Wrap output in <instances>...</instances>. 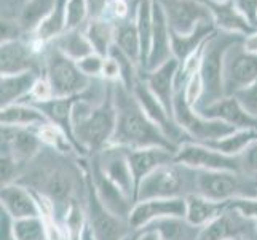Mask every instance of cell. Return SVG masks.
<instances>
[{
	"label": "cell",
	"mask_w": 257,
	"mask_h": 240,
	"mask_svg": "<svg viewBox=\"0 0 257 240\" xmlns=\"http://www.w3.org/2000/svg\"><path fill=\"white\" fill-rule=\"evenodd\" d=\"M113 101L117 109V125L110 146L123 149L165 147L177 150L165 133L147 117L133 92L120 82L113 84Z\"/></svg>",
	"instance_id": "obj_1"
},
{
	"label": "cell",
	"mask_w": 257,
	"mask_h": 240,
	"mask_svg": "<svg viewBox=\"0 0 257 240\" xmlns=\"http://www.w3.org/2000/svg\"><path fill=\"white\" fill-rule=\"evenodd\" d=\"M117 125L113 101V84L104 101L94 103L83 93L77 96L72 108V130L77 149L82 152H101L112 144Z\"/></svg>",
	"instance_id": "obj_2"
},
{
	"label": "cell",
	"mask_w": 257,
	"mask_h": 240,
	"mask_svg": "<svg viewBox=\"0 0 257 240\" xmlns=\"http://www.w3.org/2000/svg\"><path fill=\"white\" fill-rule=\"evenodd\" d=\"M243 40L244 35L222 32V31H216L206 39L205 47H203V58L200 66V75L203 80V87H205V93H203V98L197 108L212 104L225 96V90H224L225 55L233 45Z\"/></svg>",
	"instance_id": "obj_3"
},
{
	"label": "cell",
	"mask_w": 257,
	"mask_h": 240,
	"mask_svg": "<svg viewBox=\"0 0 257 240\" xmlns=\"http://www.w3.org/2000/svg\"><path fill=\"white\" fill-rule=\"evenodd\" d=\"M197 194V170L171 162L157 168L138 184L135 202L147 199H177Z\"/></svg>",
	"instance_id": "obj_4"
},
{
	"label": "cell",
	"mask_w": 257,
	"mask_h": 240,
	"mask_svg": "<svg viewBox=\"0 0 257 240\" xmlns=\"http://www.w3.org/2000/svg\"><path fill=\"white\" fill-rule=\"evenodd\" d=\"M197 194L216 202L255 199L257 180L240 172H197Z\"/></svg>",
	"instance_id": "obj_5"
},
{
	"label": "cell",
	"mask_w": 257,
	"mask_h": 240,
	"mask_svg": "<svg viewBox=\"0 0 257 240\" xmlns=\"http://www.w3.org/2000/svg\"><path fill=\"white\" fill-rule=\"evenodd\" d=\"M43 69H45L43 77L50 82L55 98L78 96L85 93L93 82V78L86 77L82 72L77 61L61 53L53 43L45 53Z\"/></svg>",
	"instance_id": "obj_6"
},
{
	"label": "cell",
	"mask_w": 257,
	"mask_h": 240,
	"mask_svg": "<svg viewBox=\"0 0 257 240\" xmlns=\"http://www.w3.org/2000/svg\"><path fill=\"white\" fill-rule=\"evenodd\" d=\"M173 115L177 125L187 133L192 141H197V143H209V141L225 138L230 133L236 131L235 127L228 125L225 122L206 119L200 115L185 101L184 90L174 93Z\"/></svg>",
	"instance_id": "obj_7"
},
{
	"label": "cell",
	"mask_w": 257,
	"mask_h": 240,
	"mask_svg": "<svg viewBox=\"0 0 257 240\" xmlns=\"http://www.w3.org/2000/svg\"><path fill=\"white\" fill-rule=\"evenodd\" d=\"M174 162L197 172H240V158L219 152L203 143L185 141L177 147Z\"/></svg>",
	"instance_id": "obj_8"
},
{
	"label": "cell",
	"mask_w": 257,
	"mask_h": 240,
	"mask_svg": "<svg viewBox=\"0 0 257 240\" xmlns=\"http://www.w3.org/2000/svg\"><path fill=\"white\" fill-rule=\"evenodd\" d=\"M133 95H135L143 111L147 114V117L165 133V136L170 139L176 147H179L185 141H192L187 133L177 125V122L174 120V115L168 112V109L162 104V101L152 93V90L147 87L143 77H139L136 80L135 87H133Z\"/></svg>",
	"instance_id": "obj_9"
},
{
	"label": "cell",
	"mask_w": 257,
	"mask_h": 240,
	"mask_svg": "<svg viewBox=\"0 0 257 240\" xmlns=\"http://www.w3.org/2000/svg\"><path fill=\"white\" fill-rule=\"evenodd\" d=\"M257 80V55L243 48V42L227 51L224 63L225 96H235Z\"/></svg>",
	"instance_id": "obj_10"
},
{
	"label": "cell",
	"mask_w": 257,
	"mask_h": 240,
	"mask_svg": "<svg viewBox=\"0 0 257 240\" xmlns=\"http://www.w3.org/2000/svg\"><path fill=\"white\" fill-rule=\"evenodd\" d=\"M86 221L91 226L97 240H125L131 232L128 221L115 216L105 208L93 188L88 176V202H86Z\"/></svg>",
	"instance_id": "obj_11"
},
{
	"label": "cell",
	"mask_w": 257,
	"mask_h": 240,
	"mask_svg": "<svg viewBox=\"0 0 257 240\" xmlns=\"http://www.w3.org/2000/svg\"><path fill=\"white\" fill-rule=\"evenodd\" d=\"M158 2L163 5L171 32L174 34L189 35L198 28V24L212 21L208 5L201 0H158Z\"/></svg>",
	"instance_id": "obj_12"
},
{
	"label": "cell",
	"mask_w": 257,
	"mask_h": 240,
	"mask_svg": "<svg viewBox=\"0 0 257 240\" xmlns=\"http://www.w3.org/2000/svg\"><path fill=\"white\" fill-rule=\"evenodd\" d=\"M257 237V223L230 208L200 229L197 240H246Z\"/></svg>",
	"instance_id": "obj_13"
},
{
	"label": "cell",
	"mask_w": 257,
	"mask_h": 240,
	"mask_svg": "<svg viewBox=\"0 0 257 240\" xmlns=\"http://www.w3.org/2000/svg\"><path fill=\"white\" fill-rule=\"evenodd\" d=\"M185 199H147L135 202L128 224L131 229H141L154 221L166 218H185Z\"/></svg>",
	"instance_id": "obj_14"
},
{
	"label": "cell",
	"mask_w": 257,
	"mask_h": 240,
	"mask_svg": "<svg viewBox=\"0 0 257 240\" xmlns=\"http://www.w3.org/2000/svg\"><path fill=\"white\" fill-rule=\"evenodd\" d=\"M94 162L101 168V172L109 178V180L125 192L128 197L135 202L136 195V183L135 176L130 168L126 152L123 147L109 146L101 152H97Z\"/></svg>",
	"instance_id": "obj_15"
},
{
	"label": "cell",
	"mask_w": 257,
	"mask_h": 240,
	"mask_svg": "<svg viewBox=\"0 0 257 240\" xmlns=\"http://www.w3.org/2000/svg\"><path fill=\"white\" fill-rule=\"evenodd\" d=\"M152 43H150V53L144 72H150V70L160 67L166 61L174 58L171 45V28L168 23L165 8L158 0H154L152 5Z\"/></svg>",
	"instance_id": "obj_16"
},
{
	"label": "cell",
	"mask_w": 257,
	"mask_h": 240,
	"mask_svg": "<svg viewBox=\"0 0 257 240\" xmlns=\"http://www.w3.org/2000/svg\"><path fill=\"white\" fill-rule=\"evenodd\" d=\"M43 143L37 128H16L2 125V154L13 157L18 164H26L42 149Z\"/></svg>",
	"instance_id": "obj_17"
},
{
	"label": "cell",
	"mask_w": 257,
	"mask_h": 240,
	"mask_svg": "<svg viewBox=\"0 0 257 240\" xmlns=\"http://www.w3.org/2000/svg\"><path fill=\"white\" fill-rule=\"evenodd\" d=\"M90 180L93 183V188H94L102 205L110 213H113L115 216L128 221L135 202H133L125 192H123L120 188H117V186H115L109 178L101 172V168L97 167V164L94 162V160L91 164Z\"/></svg>",
	"instance_id": "obj_18"
},
{
	"label": "cell",
	"mask_w": 257,
	"mask_h": 240,
	"mask_svg": "<svg viewBox=\"0 0 257 240\" xmlns=\"http://www.w3.org/2000/svg\"><path fill=\"white\" fill-rule=\"evenodd\" d=\"M37 51L34 50L31 40L23 39L2 42L0 45V72L2 75L23 74L37 69Z\"/></svg>",
	"instance_id": "obj_19"
},
{
	"label": "cell",
	"mask_w": 257,
	"mask_h": 240,
	"mask_svg": "<svg viewBox=\"0 0 257 240\" xmlns=\"http://www.w3.org/2000/svg\"><path fill=\"white\" fill-rule=\"evenodd\" d=\"M195 111L206 119L225 122L228 125L235 127L236 130H244V128L257 130V119L251 117L243 109V106L235 96H224L222 100L208 106H201V108H197Z\"/></svg>",
	"instance_id": "obj_20"
},
{
	"label": "cell",
	"mask_w": 257,
	"mask_h": 240,
	"mask_svg": "<svg viewBox=\"0 0 257 240\" xmlns=\"http://www.w3.org/2000/svg\"><path fill=\"white\" fill-rule=\"evenodd\" d=\"M0 205L8 216L13 219L40 216V207L35 199L34 191H29L24 186L12 183L2 186L0 191Z\"/></svg>",
	"instance_id": "obj_21"
},
{
	"label": "cell",
	"mask_w": 257,
	"mask_h": 240,
	"mask_svg": "<svg viewBox=\"0 0 257 240\" xmlns=\"http://www.w3.org/2000/svg\"><path fill=\"white\" fill-rule=\"evenodd\" d=\"M125 152L138 188V184L150 173H154L157 168L174 162L176 150H170L165 147H144V149H125Z\"/></svg>",
	"instance_id": "obj_22"
},
{
	"label": "cell",
	"mask_w": 257,
	"mask_h": 240,
	"mask_svg": "<svg viewBox=\"0 0 257 240\" xmlns=\"http://www.w3.org/2000/svg\"><path fill=\"white\" fill-rule=\"evenodd\" d=\"M179 59L171 58L166 61L165 64L157 67L150 72L141 74L144 78L147 87L152 90V93L162 101V104L168 109V112L173 114V106H174V82H176V74L179 70Z\"/></svg>",
	"instance_id": "obj_23"
},
{
	"label": "cell",
	"mask_w": 257,
	"mask_h": 240,
	"mask_svg": "<svg viewBox=\"0 0 257 240\" xmlns=\"http://www.w3.org/2000/svg\"><path fill=\"white\" fill-rule=\"evenodd\" d=\"M211 12L212 21L217 31L222 32H230V34H238V35H249L254 32L257 28L252 26L246 18L240 13V10L235 7L233 0L222 4H212V2H205Z\"/></svg>",
	"instance_id": "obj_24"
},
{
	"label": "cell",
	"mask_w": 257,
	"mask_h": 240,
	"mask_svg": "<svg viewBox=\"0 0 257 240\" xmlns=\"http://www.w3.org/2000/svg\"><path fill=\"white\" fill-rule=\"evenodd\" d=\"M39 77V70L0 77V108L28 101Z\"/></svg>",
	"instance_id": "obj_25"
},
{
	"label": "cell",
	"mask_w": 257,
	"mask_h": 240,
	"mask_svg": "<svg viewBox=\"0 0 257 240\" xmlns=\"http://www.w3.org/2000/svg\"><path fill=\"white\" fill-rule=\"evenodd\" d=\"M185 219L195 227H205L222 213L228 210V202H216L203 197L200 194H190L185 197Z\"/></svg>",
	"instance_id": "obj_26"
},
{
	"label": "cell",
	"mask_w": 257,
	"mask_h": 240,
	"mask_svg": "<svg viewBox=\"0 0 257 240\" xmlns=\"http://www.w3.org/2000/svg\"><path fill=\"white\" fill-rule=\"evenodd\" d=\"M0 122L7 127L16 128H39L48 119L39 108L31 103H16L7 108H0Z\"/></svg>",
	"instance_id": "obj_27"
},
{
	"label": "cell",
	"mask_w": 257,
	"mask_h": 240,
	"mask_svg": "<svg viewBox=\"0 0 257 240\" xmlns=\"http://www.w3.org/2000/svg\"><path fill=\"white\" fill-rule=\"evenodd\" d=\"M75 100H77V96L51 98V100H48L45 103H35L34 106L45 114L48 122L55 123V125H58L61 130H64L66 135L72 139L74 146L77 147L75 139H74V130H72V108H74Z\"/></svg>",
	"instance_id": "obj_28"
},
{
	"label": "cell",
	"mask_w": 257,
	"mask_h": 240,
	"mask_svg": "<svg viewBox=\"0 0 257 240\" xmlns=\"http://www.w3.org/2000/svg\"><path fill=\"white\" fill-rule=\"evenodd\" d=\"M217 29L212 21H205L198 24V28L189 35H179L171 32V45H173V56L179 59V63L187 59L190 55H193L211 34H214Z\"/></svg>",
	"instance_id": "obj_29"
},
{
	"label": "cell",
	"mask_w": 257,
	"mask_h": 240,
	"mask_svg": "<svg viewBox=\"0 0 257 240\" xmlns=\"http://www.w3.org/2000/svg\"><path fill=\"white\" fill-rule=\"evenodd\" d=\"M69 0H56L53 12L40 23V26L32 32V39H37L43 43H51L61 34L67 31Z\"/></svg>",
	"instance_id": "obj_30"
},
{
	"label": "cell",
	"mask_w": 257,
	"mask_h": 240,
	"mask_svg": "<svg viewBox=\"0 0 257 240\" xmlns=\"http://www.w3.org/2000/svg\"><path fill=\"white\" fill-rule=\"evenodd\" d=\"M61 53H64L66 56H69L74 61H80L82 58L91 55L93 47L90 40H88L85 34V26L83 28H75V29H67L63 32L58 39L51 42Z\"/></svg>",
	"instance_id": "obj_31"
},
{
	"label": "cell",
	"mask_w": 257,
	"mask_h": 240,
	"mask_svg": "<svg viewBox=\"0 0 257 240\" xmlns=\"http://www.w3.org/2000/svg\"><path fill=\"white\" fill-rule=\"evenodd\" d=\"M85 34L91 43L93 51L107 58L115 40V24L104 18H93L85 24Z\"/></svg>",
	"instance_id": "obj_32"
},
{
	"label": "cell",
	"mask_w": 257,
	"mask_h": 240,
	"mask_svg": "<svg viewBox=\"0 0 257 240\" xmlns=\"http://www.w3.org/2000/svg\"><path fill=\"white\" fill-rule=\"evenodd\" d=\"M113 43L125 53L131 61H135L141 69V39H139L135 18H128V20L115 24Z\"/></svg>",
	"instance_id": "obj_33"
},
{
	"label": "cell",
	"mask_w": 257,
	"mask_h": 240,
	"mask_svg": "<svg viewBox=\"0 0 257 240\" xmlns=\"http://www.w3.org/2000/svg\"><path fill=\"white\" fill-rule=\"evenodd\" d=\"M152 5L154 0H141L135 12V20L141 39V72L146 70L150 43H152Z\"/></svg>",
	"instance_id": "obj_34"
},
{
	"label": "cell",
	"mask_w": 257,
	"mask_h": 240,
	"mask_svg": "<svg viewBox=\"0 0 257 240\" xmlns=\"http://www.w3.org/2000/svg\"><path fill=\"white\" fill-rule=\"evenodd\" d=\"M254 141H257V130L244 128V130H236L233 133H230L225 138L209 141V143H203V144H206L230 157H240L244 152V149L251 143H254Z\"/></svg>",
	"instance_id": "obj_35"
},
{
	"label": "cell",
	"mask_w": 257,
	"mask_h": 240,
	"mask_svg": "<svg viewBox=\"0 0 257 240\" xmlns=\"http://www.w3.org/2000/svg\"><path fill=\"white\" fill-rule=\"evenodd\" d=\"M56 5V0H28L23 7L21 15L18 18V23L24 32H34L39 28L40 23L53 12Z\"/></svg>",
	"instance_id": "obj_36"
},
{
	"label": "cell",
	"mask_w": 257,
	"mask_h": 240,
	"mask_svg": "<svg viewBox=\"0 0 257 240\" xmlns=\"http://www.w3.org/2000/svg\"><path fill=\"white\" fill-rule=\"evenodd\" d=\"M15 240H48L45 219L42 216L13 219Z\"/></svg>",
	"instance_id": "obj_37"
},
{
	"label": "cell",
	"mask_w": 257,
	"mask_h": 240,
	"mask_svg": "<svg viewBox=\"0 0 257 240\" xmlns=\"http://www.w3.org/2000/svg\"><path fill=\"white\" fill-rule=\"evenodd\" d=\"M37 135L42 139L43 144L55 147L56 150H61V152H69V150H77V147L74 146L72 139H70L64 130H61L58 125L51 122H47L40 125L37 128Z\"/></svg>",
	"instance_id": "obj_38"
},
{
	"label": "cell",
	"mask_w": 257,
	"mask_h": 240,
	"mask_svg": "<svg viewBox=\"0 0 257 240\" xmlns=\"http://www.w3.org/2000/svg\"><path fill=\"white\" fill-rule=\"evenodd\" d=\"M74 186L64 173H53L47 181V195L53 202H66L70 199Z\"/></svg>",
	"instance_id": "obj_39"
},
{
	"label": "cell",
	"mask_w": 257,
	"mask_h": 240,
	"mask_svg": "<svg viewBox=\"0 0 257 240\" xmlns=\"http://www.w3.org/2000/svg\"><path fill=\"white\" fill-rule=\"evenodd\" d=\"M69 12V21H67V29H75V28H83L88 23V2L86 0H69L67 5Z\"/></svg>",
	"instance_id": "obj_40"
},
{
	"label": "cell",
	"mask_w": 257,
	"mask_h": 240,
	"mask_svg": "<svg viewBox=\"0 0 257 240\" xmlns=\"http://www.w3.org/2000/svg\"><path fill=\"white\" fill-rule=\"evenodd\" d=\"M101 18H104V20H107L113 24L128 20V18H131L130 16V2L128 0H107Z\"/></svg>",
	"instance_id": "obj_41"
},
{
	"label": "cell",
	"mask_w": 257,
	"mask_h": 240,
	"mask_svg": "<svg viewBox=\"0 0 257 240\" xmlns=\"http://www.w3.org/2000/svg\"><path fill=\"white\" fill-rule=\"evenodd\" d=\"M104 61H105L104 56L97 55V53H91V55H88V56L82 58L80 61H77V64L86 77L101 78L102 69H104Z\"/></svg>",
	"instance_id": "obj_42"
},
{
	"label": "cell",
	"mask_w": 257,
	"mask_h": 240,
	"mask_svg": "<svg viewBox=\"0 0 257 240\" xmlns=\"http://www.w3.org/2000/svg\"><path fill=\"white\" fill-rule=\"evenodd\" d=\"M238 158H240L241 173L257 180V141H254V143L247 146L244 149V152Z\"/></svg>",
	"instance_id": "obj_43"
},
{
	"label": "cell",
	"mask_w": 257,
	"mask_h": 240,
	"mask_svg": "<svg viewBox=\"0 0 257 240\" xmlns=\"http://www.w3.org/2000/svg\"><path fill=\"white\" fill-rule=\"evenodd\" d=\"M235 98L240 104L243 106V109L251 115V117L257 119V80L249 85L244 90H241L240 93H236Z\"/></svg>",
	"instance_id": "obj_44"
},
{
	"label": "cell",
	"mask_w": 257,
	"mask_h": 240,
	"mask_svg": "<svg viewBox=\"0 0 257 240\" xmlns=\"http://www.w3.org/2000/svg\"><path fill=\"white\" fill-rule=\"evenodd\" d=\"M51 98H55V95H53L50 82L45 77H39V80L34 85V90H32V93L29 96V100L26 101V103H31V104L45 103V101L51 100Z\"/></svg>",
	"instance_id": "obj_45"
},
{
	"label": "cell",
	"mask_w": 257,
	"mask_h": 240,
	"mask_svg": "<svg viewBox=\"0 0 257 240\" xmlns=\"http://www.w3.org/2000/svg\"><path fill=\"white\" fill-rule=\"evenodd\" d=\"M228 207L236 211H240L243 216L249 218L257 223V197L255 199H236L230 200Z\"/></svg>",
	"instance_id": "obj_46"
},
{
	"label": "cell",
	"mask_w": 257,
	"mask_h": 240,
	"mask_svg": "<svg viewBox=\"0 0 257 240\" xmlns=\"http://www.w3.org/2000/svg\"><path fill=\"white\" fill-rule=\"evenodd\" d=\"M20 167L21 164H18L13 157L2 154V186L15 183L13 180L20 172Z\"/></svg>",
	"instance_id": "obj_47"
},
{
	"label": "cell",
	"mask_w": 257,
	"mask_h": 240,
	"mask_svg": "<svg viewBox=\"0 0 257 240\" xmlns=\"http://www.w3.org/2000/svg\"><path fill=\"white\" fill-rule=\"evenodd\" d=\"M23 28L18 21H10V20H2L0 24V34H2V42H12L21 39Z\"/></svg>",
	"instance_id": "obj_48"
},
{
	"label": "cell",
	"mask_w": 257,
	"mask_h": 240,
	"mask_svg": "<svg viewBox=\"0 0 257 240\" xmlns=\"http://www.w3.org/2000/svg\"><path fill=\"white\" fill-rule=\"evenodd\" d=\"M102 80L109 84H117L120 82V66L112 56H107L104 61V69H102Z\"/></svg>",
	"instance_id": "obj_49"
},
{
	"label": "cell",
	"mask_w": 257,
	"mask_h": 240,
	"mask_svg": "<svg viewBox=\"0 0 257 240\" xmlns=\"http://www.w3.org/2000/svg\"><path fill=\"white\" fill-rule=\"evenodd\" d=\"M235 7L240 10V13L249 21L252 26H255L257 21V0H233Z\"/></svg>",
	"instance_id": "obj_50"
},
{
	"label": "cell",
	"mask_w": 257,
	"mask_h": 240,
	"mask_svg": "<svg viewBox=\"0 0 257 240\" xmlns=\"http://www.w3.org/2000/svg\"><path fill=\"white\" fill-rule=\"evenodd\" d=\"M125 240H163V238L155 229L144 226L141 229H131V232L126 235Z\"/></svg>",
	"instance_id": "obj_51"
},
{
	"label": "cell",
	"mask_w": 257,
	"mask_h": 240,
	"mask_svg": "<svg viewBox=\"0 0 257 240\" xmlns=\"http://www.w3.org/2000/svg\"><path fill=\"white\" fill-rule=\"evenodd\" d=\"M86 2H88V18L90 20L102 16L107 0H86Z\"/></svg>",
	"instance_id": "obj_52"
},
{
	"label": "cell",
	"mask_w": 257,
	"mask_h": 240,
	"mask_svg": "<svg viewBox=\"0 0 257 240\" xmlns=\"http://www.w3.org/2000/svg\"><path fill=\"white\" fill-rule=\"evenodd\" d=\"M243 48L247 53H251V55H257V29L244 37V40H243Z\"/></svg>",
	"instance_id": "obj_53"
},
{
	"label": "cell",
	"mask_w": 257,
	"mask_h": 240,
	"mask_svg": "<svg viewBox=\"0 0 257 240\" xmlns=\"http://www.w3.org/2000/svg\"><path fill=\"white\" fill-rule=\"evenodd\" d=\"M78 240H97V237H96V234L93 232L91 226L88 224V221L85 223V226L82 227L80 234H78Z\"/></svg>",
	"instance_id": "obj_54"
},
{
	"label": "cell",
	"mask_w": 257,
	"mask_h": 240,
	"mask_svg": "<svg viewBox=\"0 0 257 240\" xmlns=\"http://www.w3.org/2000/svg\"><path fill=\"white\" fill-rule=\"evenodd\" d=\"M203 2H212V4H222V2H228V0H203Z\"/></svg>",
	"instance_id": "obj_55"
},
{
	"label": "cell",
	"mask_w": 257,
	"mask_h": 240,
	"mask_svg": "<svg viewBox=\"0 0 257 240\" xmlns=\"http://www.w3.org/2000/svg\"><path fill=\"white\" fill-rule=\"evenodd\" d=\"M255 28H257V21H255Z\"/></svg>",
	"instance_id": "obj_56"
}]
</instances>
